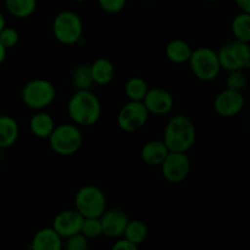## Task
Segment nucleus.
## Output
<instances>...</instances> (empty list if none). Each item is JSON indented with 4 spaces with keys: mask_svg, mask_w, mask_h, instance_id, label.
<instances>
[{
    "mask_svg": "<svg viewBox=\"0 0 250 250\" xmlns=\"http://www.w3.org/2000/svg\"><path fill=\"white\" fill-rule=\"evenodd\" d=\"M209 250H221V249H209Z\"/></svg>",
    "mask_w": 250,
    "mask_h": 250,
    "instance_id": "37",
    "label": "nucleus"
},
{
    "mask_svg": "<svg viewBox=\"0 0 250 250\" xmlns=\"http://www.w3.org/2000/svg\"><path fill=\"white\" fill-rule=\"evenodd\" d=\"M67 112L78 127L94 126L102 116V103L90 89L76 90L68 99Z\"/></svg>",
    "mask_w": 250,
    "mask_h": 250,
    "instance_id": "1",
    "label": "nucleus"
},
{
    "mask_svg": "<svg viewBox=\"0 0 250 250\" xmlns=\"http://www.w3.org/2000/svg\"><path fill=\"white\" fill-rule=\"evenodd\" d=\"M207 1H210V2H216V1H220V0H207Z\"/></svg>",
    "mask_w": 250,
    "mask_h": 250,
    "instance_id": "36",
    "label": "nucleus"
},
{
    "mask_svg": "<svg viewBox=\"0 0 250 250\" xmlns=\"http://www.w3.org/2000/svg\"><path fill=\"white\" fill-rule=\"evenodd\" d=\"M244 105H246V99L243 93L231 88L221 90L214 100L215 112L225 119H231L241 114L242 110L244 109Z\"/></svg>",
    "mask_w": 250,
    "mask_h": 250,
    "instance_id": "11",
    "label": "nucleus"
},
{
    "mask_svg": "<svg viewBox=\"0 0 250 250\" xmlns=\"http://www.w3.org/2000/svg\"><path fill=\"white\" fill-rule=\"evenodd\" d=\"M62 238L53 227H44L34 233L31 241V250H62Z\"/></svg>",
    "mask_w": 250,
    "mask_h": 250,
    "instance_id": "15",
    "label": "nucleus"
},
{
    "mask_svg": "<svg viewBox=\"0 0 250 250\" xmlns=\"http://www.w3.org/2000/svg\"><path fill=\"white\" fill-rule=\"evenodd\" d=\"M192 46L187 41L181 38H175L168 42L165 46V55L172 63L182 65L188 62L192 55Z\"/></svg>",
    "mask_w": 250,
    "mask_h": 250,
    "instance_id": "19",
    "label": "nucleus"
},
{
    "mask_svg": "<svg viewBox=\"0 0 250 250\" xmlns=\"http://www.w3.org/2000/svg\"><path fill=\"white\" fill-rule=\"evenodd\" d=\"M226 88L236 90H243L247 85V76L244 70H234L229 71L226 78Z\"/></svg>",
    "mask_w": 250,
    "mask_h": 250,
    "instance_id": "27",
    "label": "nucleus"
},
{
    "mask_svg": "<svg viewBox=\"0 0 250 250\" xmlns=\"http://www.w3.org/2000/svg\"><path fill=\"white\" fill-rule=\"evenodd\" d=\"M51 150L60 156H71L77 153L83 144L82 131L77 125L61 124L54 128L48 138Z\"/></svg>",
    "mask_w": 250,
    "mask_h": 250,
    "instance_id": "5",
    "label": "nucleus"
},
{
    "mask_svg": "<svg viewBox=\"0 0 250 250\" xmlns=\"http://www.w3.org/2000/svg\"><path fill=\"white\" fill-rule=\"evenodd\" d=\"M83 220L84 217L76 209H66L55 215L51 227L63 239L76 233H80Z\"/></svg>",
    "mask_w": 250,
    "mask_h": 250,
    "instance_id": "13",
    "label": "nucleus"
},
{
    "mask_svg": "<svg viewBox=\"0 0 250 250\" xmlns=\"http://www.w3.org/2000/svg\"><path fill=\"white\" fill-rule=\"evenodd\" d=\"M129 219L128 215L121 209H106L100 216L103 234L107 238L119 239L124 237L125 229Z\"/></svg>",
    "mask_w": 250,
    "mask_h": 250,
    "instance_id": "14",
    "label": "nucleus"
},
{
    "mask_svg": "<svg viewBox=\"0 0 250 250\" xmlns=\"http://www.w3.org/2000/svg\"><path fill=\"white\" fill-rule=\"evenodd\" d=\"M53 36L63 45H76L83 41V21L77 12L72 10L60 11L51 24Z\"/></svg>",
    "mask_w": 250,
    "mask_h": 250,
    "instance_id": "3",
    "label": "nucleus"
},
{
    "mask_svg": "<svg viewBox=\"0 0 250 250\" xmlns=\"http://www.w3.org/2000/svg\"><path fill=\"white\" fill-rule=\"evenodd\" d=\"M143 104L146 105L149 114L155 115V116H164L172 111L175 99H173V95L165 88L154 87L148 89L143 99Z\"/></svg>",
    "mask_w": 250,
    "mask_h": 250,
    "instance_id": "12",
    "label": "nucleus"
},
{
    "mask_svg": "<svg viewBox=\"0 0 250 250\" xmlns=\"http://www.w3.org/2000/svg\"><path fill=\"white\" fill-rule=\"evenodd\" d=\"M75 209L83 217H100L107 209L105 193L94 185L83 186L75 195Z\"/></svg>",
    "mask_w": 250,
    "mask_h": 250,
    "instance_id": "7",
    "label": "nucleus"
},
{
    "mask_svg": "<svg viewBox=\"0 0 250 250\" xmlns=\"http://www.w3.org/2000/svg\"><path fill=\"white\" fill-rule=\"evenodd\" d=\"M20 41V33L17 29L12 28V27H5L1 32H0V43L2 44L6 50L14 48L17 45Z\"/></svg>",
    "mask_w": 250,
    "mask_h": 250,
    "instance_id": "29",
    "label": "nucleus"
},
{
    "mask_svg": "<svg viewBox=\"0 0 250 250\" xmlns=\"http://www.w3.org/2000/svg\"><path fill=\"white\" fill-rule=\"evenodd\" d=\"M234 1H236L237 7H238L242 12L250 14V0H234Z\"/></svg>",
    "mask_w": 250,
    "mask_h": 250,
    "instance_id": "32",
    "label": "nucleus"
},
{
    "mask_svg": "<svg viewBox=\"0 0 250 250\" xmlns=\"http://www.w3.org/2000/svg\"><path fill=\"white\" fill-rule=\"evenodd\" d=\"M197 139V129L192 120L186 115H175L164 128L163 141L170 151L187 153Z\"/></svg>",
    "mask_w": 250,
    "mask_h": 250,
    "instance_id": "2",
    "label": "nucleus"
},
{
    "mask_svg": "<svg viewBox=\"0 0 250 250\" xmlns=\"http://www.w3.org/2000/svg\"><path fill=\"white\" fill-rule=\"evenodd\" d=\"M217 56L222 70L229 72L250 68V46L246 42L237 39L226 42L217 50Z\"/></svg>",
    "mask_w": 250,
    "mask_h": 250,
    "instance_id": "8",
    "label": "nucleus"
},
{
    "mask_svg": "<svg viewBox=\"0 0 250 250\" xmlns=\"http://www.w3.org/2000/svg\"><path fill=\"white\" fill-rule=\"evenodd\" d=\"M56 127L53 116L45 111H36V114L29 120V129L32 134L39 139H48Z\"/></svg>",
    "mask_w": 250,
    "mask_h": 250,
    "instance_id": "17",
    "label": "nucleus"
},
{
    "mask_svg": "<svg viewBox=\"0 0 250 250\" xmlns=\"http://www.w3.org/2000/svg\"><path fill=\"white\" fill-rule=\"evenodd\" d=\"M5 27H6V21H5V17L4 15H2V12L0 11V32H1Z\"/></svg>",
    "mask_w": 250,
    "mask_h": 250,
    "instance_id": "34",
    "label": "nucleus"
},
{
    "mask_svg": "<svg viewBox=\"0 0 250 250\" xmlns=\"http://www.w3.org/2000/svg\"><path fill=\"white\" fill-rule=\"evenodd\" d=\"M148 233L149 229L146 222L142 221V220H129L126 229H125L124 238L137 244V246H141L142 243L146 242Z\"/></svg>",
    "mask_w": 250,
    "mask_h": 250,
    "instance_id": "24",
    "label": "nucleus"
},
{
    "mask_svg": "<svg viewBox=\"0 0 250 250\" xmlns=\"http://www.w3.org/2000/svg\"><path fill=\"white\" fill-rule=\"evenodd\" d=\"M65 239L66 241L63 243V249L65 250H88V247H89V239L83 236L81 232Z\"/></svg>",
    "mask_w": 250,
    "mask_h": 250,
    "instance_id": "28",
    "label": "nucleus"
},
{
    "mask_svg": "<svg viewBox=\"0 0 250 250\" xmlns=\"http://www.w3.org/2000/svg\"><path fill=\"white\" fill-rule=\"evenodd\" d=\"M90 71H92V77L94 81V84L106 85L114 81L116 70L115 66L109 59L98 58L90 63Z\"/></svg>",
    "mask_w": 250,
    "mask_h": 250,
    "instance_id": "18",
    "label": "nucleus"
},
{
    "mask_svg": "<svg viewBox=\"0 0 250 250\" xmlns=\"http://www.w3.org/2000/svg\"><path fill=\"white\" fill-rule=\"evenodd\" d=\"M170 150L164 143L163 139H153L149 141L142 146L141 158L146 165L148 166H160Z\"/></svg>",
    "mask_w": 250,
    "mask_h": 250,
    "instance_id": "16",
    "label": "nucleus"
},
{
    "mask_svg": "<svg viewBox=\"0 0 250 250\" xmlns=\"http://www.w3.org/2000/svg\"><path fill=\"white\" fill-rule=\"evenodd\" d=\"M148 89L146 81L139 76H132L125 83V94L131 102H143Z\"/></svg>",
    "mask_w": 250,
    "mask_h": 250,
    "instance_id": "23",
    "label": "nucleus"
},
{
    "mask_svg": "<svg viewBox=\"0 0 250 250\" xmlns=\"http://www.w3.org/2000/svg\"><path fill=\"white\" fill-rule=\"evenodd\" d=\"M6 49L2 46V44L0 43V66L2 65V62L5 61V59H6Z\"/></svg>",
    "mask_w": 250,
    "mask_h": 250,
    "instance_id": "33",
    "label": "nucleus"
},
{
    "mask_svg": "<svg viewBox=\"0 0 250 250\" xmlns=\"http://www.w3.org/2000/svg\"><path fill=\"white\" fill-rule=\"evenodd\" d=\"M231 31L234 39L241 42H250V14L239 12L233 17L231 23Z\"/></svg>",
    "mask_w": 250,
    "mask_h": 250,
    "instance_id": "25",
    "label": "nucleus"
},
{
    "mask_svg": "<svg viewBox=\"0 0 250 250\" xmlns=\"http://www.w3.org/2000/svg\"><path fill=\"white\" fill-rule=\"evenodd\" d=\"M127 0H98L100 9L107 14H119L126 6Z\"/></svg>",
    "mask_w": 250,
    "mask_h": 250,
    "instance_id": "30",
    "label": "nucleus"
},
{
    "mask_svg": "<svg viewBox=\"0 0 250 250\" xmlns=\"http://www.w3.org/2000/svg\"><path fill=\"white\" fill-rule=\"evenodd\" d=\"M73 1H77V2H84V1H88V0H73Z\"/></svg>",
    "mask_w": 250,
    "mask_h": 250,
    "instance_id": "35",
    "label": "nucleus"
},
{
    "mask_svg": "<svg viewBox=\"0 0 250 250\" xmlns=\"http://www.w3.org/2000/svg\"><path fill=\"white\" fill-rule=\"evenodd\" d=\"M81 233L88 239H95L103 236V227L100 217H84L81 229Z\"/></svg>",
    "mask_w": 250,
    "mask_h": 250,
    "instance_id": "26",
    "label": "nucleus"
},
{
    "mask_svg": "<svg viewBox=\"0 0 250 250\" xmlns=\"http://www.w3.org/2000/svg\"><path fill=\"white\" fill-rule=\"evenodd\" d=\"M71 83L77 90L92 89V87L94 85V81L92 77L90 65L80 63L76 66L71 73Z\"/></svg>",
    "mask_w": 250,
    "mask_h": 250,
    "instance_id": "22",
    "label": "nucleus"
},
{
    "mask_svg": "<svg viewBox=\"0 0 250 250\" xmlns=\"http://www.w3.org/2000/svg\"><path fill=\"white\" fill-rule=\"evenodd\" d=\"M37 0H5V7L11 16L16 19H27L37 10Z\"/></svg>",
    "mask_w": 250,
    "mask_h": 250,
    "instance_id": "21",
    "label": "nucleus"
},
{
    "mask_svg": "<svg viewBox=\"0 0 250 250\" xmlns=\"http://www.w3.org/2000/svg\"><path fill=\"white\" fill-rule=\"evenodd\" d=\"M188 63L195 78L203 82L214 81L222 70L217 51L209 46H199L193 49Z\"/></svg>",
    "mask_w": 250,
    "mask_h": 250,
    "instance_id": "6",
    "label": "nucleus"
},
{
    "mask_svg": "<svg viewBox=\"0 0 250 250\" xmlns=\"http://www.w3.org/2000/svg\"><path fill=\"white\" fill-rule=\"evenodd\" d=\"M20 127L16 120L9 115H0V148H10L17 142Z\"/></svg>",
    "mask_w": 250,
    "mask_h": 250,
    "instance_id": "20",
    "label": "nucleus"
},
{
    "mask_svg": "<svg viewBox=\"0 0 250 250\" xmlns=\"http://www.w3.org/2000/svg\"><path fill=\"white\" fill-rule=\"evenodd\" d=\"M23 104L34 111L45 110L56 99V88L50 81L34 78L23 85L21 92Z\"/></svg>",
    "mask_w": 250,
    "mask_h": 250,
    "instance_id": "4",
    "label": "nucleus"
},
{
    "mask_svg": "<svg viewBox=\"0 0 250 250\" xmlns=\"http://www.w3.org/2000/svg\"><path fill=\"white\" fill-rule=\"evenodd\" d=\"M149 112L143 102H131L124 105L117 114V125L127 133L137 132L146 126L149 119Z\"/></svg>",
    "mask_w": 250,
    "mask_h": 250,
    "instance_id": "9",
    "label": "nucleus"
},
{
    "mask_svg": "<svg viewBox=\"0 0 250 250\" xmlns=\"http://www.w3.org/2000/svg\"><path fill=\"white\" fill-rule=\"evenodd\" d=\"M163 177L170 183H180L188 177L190 161L186 153L170 151L160 165Z\"/></svg>",
    "mask_w": 250,
    "mask_h": 250,
    "instance_id": "10",
    "label": "nucleus"
},
{
    "mask_svg": "<svg viewBox=\"0 0 250 250\" xmlns=\"http://www.w3.org/2000/svg\"><path fill=\"white\" fill-rule=\"evenodd\" d=\"M110 250H139V247L132 242L127 241L126 238H119L112 244Z\"/></svg>",
    "mask_w": 250,
    "mask_h": 250,
    "instance_id": "31",
    "label": "nucleus"
}]
</instances>
